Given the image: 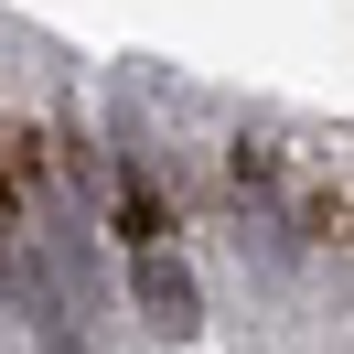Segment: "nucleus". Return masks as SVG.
<instances>
[{
	"mask_svg": "<svg viewBox=\"0 0 354 354\" xmlns=\"http://www.w3.org/2000/svg\"><path fill=\"white\" fill-rule=\"evenodd\" d=\"M140 301L161 311V333H194V279H183L172 258H140Z\"/></svg>",
	"mask_w": 354,
	"mask_h": 354,
	"instance_id": "1",
	"label": "nucleus"
}]
</instances>
